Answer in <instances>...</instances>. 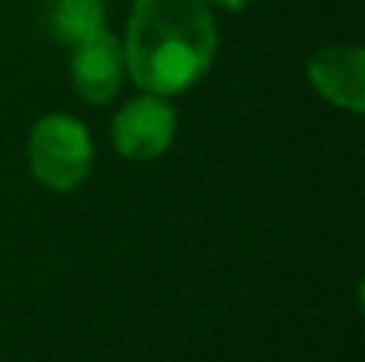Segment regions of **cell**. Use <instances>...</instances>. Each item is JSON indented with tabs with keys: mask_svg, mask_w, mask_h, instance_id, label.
Instances as JSON below:
<instances>
[{
	"mask_svg": "<svg viewBox=\"0 0 365 362\" xmlns=\"http://www.w3.org/2000/svg\"><path fill=\"white\" fill-rule=\"evenodd\" d=\"M308 81L330 106L365 115V45H324L308 61Z\"/></svg>",
	"mask_w": 365,
	"mask_h": 362,
	"instance_id": "277c9868",
	"label": "cell"
},
{
	"mask_svg": "<svg viewBox=\"0 0 365 362\" xmlns=\"http://www.w3.org/2000/svg\"><path fill=\"white\" fill-rule=\"evenodd\" d=\"M359 308H362V314H365V279L359 282Z\"/></svg>",
	"mask_w": 365,
	"mask_h": 362,
	"instance_id": "ba28073f",
	"label": "cell"
},
{
	"mask_svg": "<svg viewBox=\"0 0 365 362\" xmlns=\"http://www.w3.org/2000/svg\"><path fill=\"white\" fill-rule=\"evenodd\" d=\"M177 138V109L170 96L145 93L128 100L113 119V145L125 160H154Z\"/></svg>",
	"mask_w": 365,
	"mask_h": 362,
	"instance_id": "3957f363",
	"label": "cell"
},
{
	"mask_svg": "<svg viewBox=\"0 0 365 362\" xmlns=\"http://www.w3.org/2000/svg\"><path fill=\"white\" fill-rule=\"evenodd\" d=\"M71 83H74L77 96L93 106L109 103L122 87V77L128 74L125 68V48L109 29L96 32L93 38L74 45L71 48Z\"/></svg>",
	"mask_w": 365,
	"mask_h": 362,
	"instance_id": "5b68a950",
	"label": "cell"
},
{
	"mask_svg": "<svg viewBox=\"0 0 365 362\" xmlns=\"http://www.w3.org/2000/svg\"><path fill=\"white\" fill-rule=\"evenodd\" d=\"M106 29V4L103 0H51L48 32L61 45H81Z\"/></svg>",
	"mask_w": 365,
	"mask_h": 362,
	"instance_id": "8992f818",
	"label": "cell"
},
{
	"mask_svg": "<svg viewBox=\"0 0 365 362\" xmlns=\"http://www.w3.org/2000/svg\"><path fill=\"white\" fill-rule=\"evenodd\" d=\"M125 68L145 93L177 96L202 81L218 55L208 0H135L125 26Z\"/></svg>",
	"mask_w": 365,
	"mask_h": 362,
	"instance_id": "6da1fadb",
	"label": "cell"
},
{
	"mask_svg": "<svg viewBox=\"0 0 365 362\" xmlns=\"http://www.w3.org/2000/svg\"><path fill=\"white\" fill-rule=\"evenodd\" d=\"M212 6H221V10H231V13H237V10H247V6L253 4V0H208Z\"/></svg>",
	"mask_w": 365,
	"mask_h": 362,
	"instance_id": "52a82bcc",
	"label": "cell"
},
{
	"mask_svg": "<svg viewBox=\"0 0 365 362\" xmlns=\"http://www.w3.org/2000/svg\"><path fill=\"white\" fill-rule=\"evenodd\" d=\"M26 160L45 190L71 192L93 170V138L74 115H42L26 141Z\"/></svg>",
	"mask_w": 365,
	"mask_h": 362,
	"instance_id": "7a4b0ae2",
	"label": "cell"
}]
</instances>
